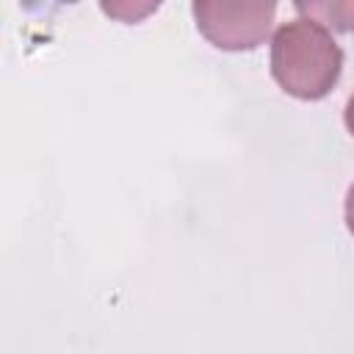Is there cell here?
I'll list each match as a JSON object with an SVG mask.
<instances>
[{
  "instance_id": "obj_2",
  "label": "cell",
  "mask_w": 354,
  "mask_h": 354,
  "mask_svg": "<svg viewBox=\"0 0 354 354\" xmlns=\"http://www.w3.org/2000/svg\"><path fill=\"white\" fill-rule=\"evenodd\" d=\"M279 0H191L196 30L224 53L260 47L274 28Z\"/></svg>"
},
{
  "instance_id": "obj_1",
  "label": "cell",
  "mask_w": 354,
  "mask_h": 354,
  "mask_svg": "<svg viewBox=\"0 0 354 354\" xmlns=\"http://www.w3.org/2000/svg\"><path fill=\"white\" fill-rule=\"evenodd\" d=\"M343 50L332 30L313 19L282 22L271 36V77L304 102L324 100L340 80Z\"/></svg>"
},
{
  "instance_id": "obj_4",
  "label": "cell",
  "mask_w": 354,
  "mask_h": 354,
  "mask_svg": "<svg viewBox=\"0 0 354 354\" xmlns=\"http://www.w3.org/2000/svg\"><path fill=\"white\" fill-rule=\"evenodd\" d=\"M160 6L163 0H100L102 14L122 25H138L147 17H152Z\"/></svg>"
},
{
  "instance_id": "obj_7",
  "label": "cell",
  "mask_w": 354,
  "mask_h": 354,
  "mask_svg": "<svg viewBox=\"0 0 354 354\" xmlns=\"http://www.w3.org/2000/svg\"><path fill=\"white\" fill-rule=\"evenodd\" d=\"M28 6H33V3H50V0H25ZM53 3H58V6H72V3H77V0H53Z\"/></svg>"
},
{
  "instance_id": "obj_6",
  "label": "cell",
  "mask_w": 354,
  "mask_h": 354,
  "mask_svg": "<svg viewBox=\"0 0 354 354\" xmlns=\"http://www.w3.org/2000/svg\"><path fill=\"white\" fill-rule=\"evenodd\" d=\"M343 122H346V130L354 136V94L348 97V102H346V111H343Z\"/></svg>"
},
{
  "instance_id": "obj_5",
  "label": "cell",
  "mask_w": 354,
  "mask_h": 354,
  "mask_svg": "<svg viewBox=\"0 0 354 354\" xmlns=\"http://www.w3.org/2000/svg\"><path fill=\"white\" fill-rule=\"evenodd\" d=\"M346 227H348V232H351V238H354V183H351V188H348V194H346Z\"/></svg>"
},
{
  "instance_id": "obj_3",
  "label": "cell",
  "mask_w": 354,
  "mask_h": 354,
  "mask_svg": "<svg viewBox=\"0 0 354 354\" xmlns=\"http://www.w3.org/2000/svg\"><path fill=\"white\" fill-rule=\"evenodd\" d=\"M293 6L304 19H313L335 33L354 25V0H293Z\"/></svg>"
}]
</instances>
